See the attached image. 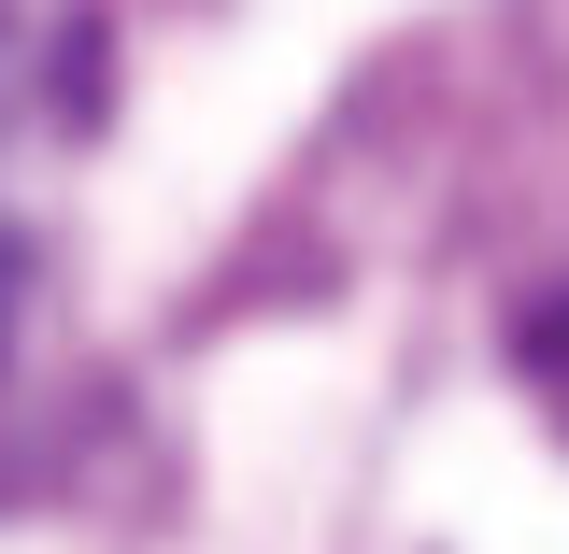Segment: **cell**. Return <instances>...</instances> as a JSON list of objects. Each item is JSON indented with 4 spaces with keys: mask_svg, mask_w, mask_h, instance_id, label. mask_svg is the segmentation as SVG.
Listing matches in <instances>:
<instances>
[{
    "mask_svg": "<svg viewBox=\"0 0 569 554\" xmlns=\"http://www.w3.org/2000/svg\"><path fill=\"white\" fill-rule=\"evenodd\" d=\"M527 370H541V384L569 399V313H541V328H527Z\"/></svg>",
    "mask_w": 569,
    "mask_h": 554,
    "instance_id": "6da1fadb",
    "label": "cell"
},
{
    "mask_svg": "<svg viewBox=\"0 0 569 554\" xmlns=\"http://www.w3.org/2000/svg\"><path fill=\"white\" fill-rule=\"evenodd\" d=\"M0 299H14V284H0Z\"/></svg>",
    "mask_w": 569,
    "mask_h": 554,
    "instance_id": "7a4b0ae2",
    "label": "cell"
}]
</instances>
